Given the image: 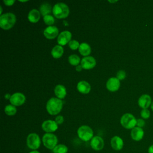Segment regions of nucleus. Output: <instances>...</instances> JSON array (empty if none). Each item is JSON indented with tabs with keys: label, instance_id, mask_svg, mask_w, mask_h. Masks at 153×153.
<instances>
[{
	"label": "nucleus",
	"instance_id": "obj_1",
	"mask_svg": "<svg viewBox=\"0 0 153 153\" xmlns=\"http://www.w3.org/2000/svg\"><path fill=\"white\" fill-rule=\"evenodd\" d=\"M63 108V102L57 97H51L47 102L46 109L51 115H56L60 113Z\"/></svg>",
	"mask_w": 153,
	"mask_h": 153
},
{
	"label": "nucleus",
	"instance_id": "obj_2",
	"mask_svg": "<svg viewBox=\"0 0 153 153\" xmlns=\"http://www.w3.org/2000/svg\"><path fill=\"white\" fill-rule=\"evenodd\" d=\"M16 22V17L12 13H7L0 16V26L4 30H9L13 27Z\"/></svg>",
	"mask_w": 153,
	"mask_h": 153
},
{
	"label": "nucleus",
	"instance_id": "obj_3",
	"mask_svg": "<svg viewBox=\"0 0 153 153\" xmlns=\"http://www.w3.org/2000/svg\"><path fill=\"white\" fill-rule=\"evenodd\" d=\"M53 14L57 19H65L69 14V8L68 6L63 2L56 4L53 7Z\"/></svg>",
	"mask_w": 153,
	"mask_h": 153
},
{
	"label": "nucleus",
	"instance_id": "obj_4",
	"mask_svg": "<svg viewBox=\"0 0 153 153\" xmlns=\"http://www.w3.org/2000/svg\"><path fill=\"white\" fill-rule=\"evenodd\" d=\"M93 131L88 126L82 125L77 130V135L78 137L84 142L90 141L94 137Z\"/></svg>",
	"mask_w": 153,
	"mask_h": 153
},
{
	"label": "nucleus",
	"instance_id": "obj_5",
	"mask_svg": "<svg viewBox=\"0 0 153 153\" xmlns=\"http://www.w3.org/2000/svg\"><path fill=\"white\" fill-rule=\"evenodd\" d=\"M42 140L39 136L36 133H29L26 137V145L28 148L33 150H37L39 148Z\"/></svg>",
	"mask_w": 153,
	"mask_h": 153
},
{
	"label": "nucleus",
	"instance_id": "obj_6",
	"mask_svg": "<svg viewBox=\"0 0 153 153\" xmlns=\"http://www.w3.org/2000/svg\"><path fill=\"white\" fill-rule=\"evenodd\" d=\"M42 142L47 149L53 150L58 145V138L53 133H45L42 137Z\"/></svg>",
	"mask_w": 153,
	"mask_h": 153
},
{
	"label": "nucleus",
	"instance_id": "obj_7",
	"mask_svg": "<svg viewBox=\"0 0 153 153\" xmlns=\"http://www.w3.org/2000/svg\"><path fill=\"white\" fill-rule=\"evenodd\" d=\"M137 120L130 113H126L123 115L120 119L121 126L126 129H132L136 126Z\"/></svg>",
	"mask_w": 153,
	"mask_h": 153
},
{
	"label": "nucleus",
	"instance_id": "obj_8",
	"mask_svg": "<svg viewBox=\"0 0 153 153\" xmlns=\"http://www.w3.org/2000/svg\"><path fill=\"white\" fill-rule=\"evenodd\" d=\"M91 148L96 151H99L103 149L105 146V142L103 139L99 136H94L90 142Z\"/></svg>",
	"mask_w": 153,
	"mask_h": 153
},
{
	"label": "nucleus",
	"instance_id": "obj_9",
	"mask_svg": "<svg viewBox=\"0 0 153 153\" xmlns=\"http://www.w3.org/2000/svg\"><path fill=\"white\" fill-rule=\"evenodd\" d=\"M41 128L45 133H53L57 130L58 125L55 121L48 120L44 121L42 123Z\"/></svg>",
	"mask_w": 153,
	"mask_h": 153
},
{
	"label": "nucleus",
	"instance_id": "obj_10",
	"mask_svg": "<svg viewBox=\"0 0 153 153\" xmlns=\"http://www.w3.org/2000/svg\"><path fill=\"white\" fill-rule=\"evenodd\" d=\"M26 101L25 96L19 92L15 93L13 94L10 99V102L11 105L15 106H19L22 105Z\"/></svg>",
	"mask_w": 153,
	"mask_h": 153
},
{
	"label": "nucleus",
	"instance_id": "obj_11",
	"mask_svg": "<svg viewBox=\"0 0 153 153\" xmlns=\"http://www.w3.org/2000/svg\"><path fill=\"white\" fill-rule=\"evenodd\" d=\"M72 33L68 30H64L60 32L57 36V43L59 45H65L71 41Z\"/></svg>",
	"mask_w": 153,
	"mask_h": 153
},
{
	"label": "nucleus",
	"instance_id": "obj_12",
	"mask_svg": "<svg viewBox=\"0 0 153 153\" xmlns=\"http://www.w3.org/2000/svg\"><path fill=\"white\" fill-rule=\"evenodd\" d=\"M96 65V59L92 56H86L83 57L81 61V65L84 69H93Z\"/></svg>",
	"mask_w": 153,
	"mask_h": 153
},
{
	"label": "nucleus",
	"instance_id": "obj_13",
	"mask_svg": "<svg viewBox=\"0 0 153 153\" xmlns=\"http://www.w3.org/2000/svg\"><path fill=\"white\" fill-rule=\"evenodd\" d=\"M43 34L46 38L53 39L59 36V29L55 26H49L44 29Z\"/></svg>",
	"mask_w": 153,
	"mask_h": 153
},
{
	"label": "nucleus",
	"instance_id": "obj_14",
	"mask_svg": "<svg viewBox=\"0 0 153 153\" xmlns=\"http://www.w3.org/2000/svg\"><path fill=\"white\" fill-rule=\"evenodd\" d=\"M110 145L114 151H119L124 147V141L121 137L118 136H114L111 139Z\"/></svg>",
	"mask_w": 153,
	"mask_h": 153
},
{
	"label": "nucleus",
	"instance_id": "obj_15",
	"mask_svg": "<svg viewBox=\"0 0 153 153\" xmlns=\"http://www.w3.org/2000/svg\"><path fill=\"white\" fill-rule=\"evenodd\" d=\"M106 86L109 91L114 92L120 88V81L117 77H111L108 79Z\"/></svg>",
	"mask_w": 153,
	"mask_h": 153
},
{
	"label": "nucleus",
	"instance_id": "obj_16",
	"mask_svg": "<svg viewBox=\"0 0 153 153\" xmlns=\"http://www.w3.org/2000/svg\"><path fill=\"white\" fill-rule=\"evenodd\" d=\"M152 103V99L149 94H142L138 99V105L142 109H148Z\"/></svg>",
	"mask_w": 153,
	"mask_h": 153
},
{
	"label": "nucleus",
	"instance_id": "obj_17",
	"mask_svg": "<svg viewBox=\"0 0 153 153\" xmlns=\"http://www.w3.org/2000/svg\"><path fill=\"white\" fill-rule=\"evenodd\" d=\"M130 136L131 139L134 141L141 140L144 136V131L142 128L136 126L131 129L130 132Z\"/></svg>",
	"mask_w": 153,
	"mask_h": 153
},
{
	"label": "nucleus",
	"instance_id": "obj_18",
	"mask_svg": "<svg viewBox=\"0 0 153 153\" xmlns=\"http://www.w3.org/2000/svg\"><path fill=\"white\" fill-rule=\"evenodd\" d=\"M76 88L78 91L82 94H87L91 90V86L90 84L84 80H82L78 82Z\"/></svg>",
	"mask_w": 153,
	"mask_h": 153
},
{
	"label": "nucleus",
	"instance_id": "obj_19",
	"mask_svg": "<svg viewBox=\"0 0 153 153\" xmlns=\"http://www.w3.org/2000/svg\"><path fill=\"white\" fill-rule=\"evenodd\" d=\"M41 17V13L37 9L31 10L27 15V19L31 23H36L39 21Z\"/></svg>",
	"mask_w": 153,
	"mask_h": 153
},
{
	"label": "nucleus",
	"instance_id": "obj_20",
	"mask_svg": "<svg viewBox=\"0 0 153 153\" xmlns=\"http://www.w3.org/2000/svg\"><path fill=\"white\" fill-rule=\"evenodd\" d=\"M54 94L58 99H64L66 96V87L61 84L57 85L54 88Z\"/></svg>",
	"mask_w": 153,
	"mask_h": 153
},
{
	"label": "nucleus",
	"instance_id": "obj_21",
	"mask_svg": "<svg viewBox=\"0 0 153 153\" xmlns=\"http://www.w3.org/2000/svg\"><path fill=\"white\" fill-rule=\"evenodd\" d=\"M79 53L83 56H88L91 53V49L90 45L86 42H82L80 44V45L78 48Z\"/></svg>",
	"mask_w": 153,
	"mask_h": 153
},
{
	"label": "nucleus",
	"instance_id": "obj_22",
	"mask_svg": "<svg viewBox=\"0 0 153 153\" xmlns=\"http://www.w3.org/2000/svg\"><path fill=\"white\" fill-rule=\"evenodd\" d=\"M63 52H64V50L62 46L60 45H57L52 48L51 54V56L54 59H59L62 56Z\"/></svg>",
	"mask_w": 153,
	"mask_h": 153
},
{
	"label": "nucleus",
	"instance_id": "obj_23",
	"mask_svg": "<svg viewBox=\"0 0 153 153\" xmlns=\"http://www.w3.org/2000/svg\"><path fill=\"white\" fill-rule=\"evenodd\" d=\"M52 10L53 9L51 5L47 2L42 3L39 8V12L44 17L47 15H49Z\"/></svg>",
	"mask_w": 153,
	"mask_h": 153
},
{
	"label": "nucleus",
	"instance_id": "obj_24",
	"mask_svg": "<svg viewBox=\"0 0 153 153\" xmlns=\"http://www.w3.org/2000/svg\"><path fill=\"white\" fill-rule=\"evenodd\" d=\"M52 151L53 153H68V148L65 144L60 143L57 145Z\"/></svg>",
	"mask_w": 153,
	"mask_h": 153
},
{
	"label": "nucleus",
	"instance_id": "obj_25",
	"mask_svg": "<svg viewBox=\"0 0 153 153\" xmlns=\"http://www.w3.org/2000/svg\"><path fill=\"white\" fill-rule=\"evenodd\" d=\"M5 113L8 116L14 115L17 112V109L15 106L13 105H7L4 108Z\"/></svg>",
	"mask_w": 153,
	"mask_h": 153
},
{
	"label": "nucleus",
	"instance_id": "obj_26",
	"mask_svg": "<svg viewBox=\"0 0 153 153\" xmlns=\"http://www.w3.org/2000/svg\"><path fill=\"white\" fill-rule=\"evenodd\" d=\"M68 61L69 63L73 66H77L81 63V59L76 54H71L68 57Z\"/></svg>",
	"mask_w": 153,
	"mask_h": 153
},
{
	"label": "nucleus",
	"instance_id": "obj_27",
	"mask_svg": "<svg viewBox=\"0 0 153 153\" xmlns=\"http://www.w3.org/2000/svg\"><path fill=\"white\" fill-rule=\"evenodd\" d=\"M43 20H44V23L48 26H53V25L54 23V22H55L54 18L53 17V16L51 15H50V14L44 16L43 17Z\"/></svg>",
	"mask_w": 153,
	"mask_h": 153
},
{
	"label": "nucleus",
	"instance_id": "obj_28",
	"mask_svg": "<svg viewBox=\"0 0 153 153\" xmlns=\"http://www.w3.org/2000/svg\"><path fill=\"white\" fill-rule=\"evenodd\" d=\"M69 48L71 49V50H75L78 48H79V47L80 45V44L79 43V42L76 40H75V39H73V40H71L69 44Z\"/></svg>",
	"mask_w": 153,
	"mask_h": 153
},
{
	"label": "nucleus",
	"instance_id": "obj_29",
	"mask_svg": "<svg viewBox=\"0 0 153 153\" xmlns=\"http://www.w3.org/2000/svg\"><path fill=\"white\" fill-rule=\"evenodd\" d=\"M150 111L148 109H143L140 111V116L143 119H148L150 117Z\"/></svg>",
	"mask_w": 153,
	"mask_h": 153
},
{
	"label": "nucleus",
	"instance_id": "obj_30",
	"mask_svg": "<svg viewBox=\"0 0 153 153\" xmlns=\"http://www.w3.org/2000/svg\"><path fill=\"white\" fill-rule=\"evenodd\" d=\"M117 78L120 81V80H123L124 79L126 76V73L125 72V71L124 70H120L117 72V75H116Z\"/></svg>",
	"mask_w": 153,
	"mask_h": 153
},
{
	"label": "nucleus",
	"instance_id": "obj_31",
	"mask_svg": "<svg viewBox=\"0 0 153 153\" xmlns=\"http://www.w3.org/2000/svg\"><path fill=\"white\" fill-rule=\"evenodd\" d=\"M54 121L57 124V125H60V124H62L63 123L64 118L62 115H57L55 118V120Z\"/></svg>",
	"mask_w": 153,
	"mask_h": 153
},
{
	"label": "nucleus",
	"instance_id": "obj_32",
	"mask_svg": "<svg viewBox=\"0 0 153 153\" xmlns=\"http://www.w3.org/2000/svg\"><path fill=\"white\" fill-rule=\"evenodd\" d=\"M145 124V122L143 118H139L137 120L136 122V126L142 128Z\"/></svg>",
	"mask_w": 153,
	"mask_h": 153
},
{
	"label": "nucleus",
	"instance_id": "obj_33",
	"mask_svg": "<svg viewBox=\"0 0 153 153\" xmlns=\"http://www.w3.org/2000/svg\"><path fill=\"white\" fill-rule=\"evenodd\" d=\"M3 2L7 6H11L15 2V1H14V0H4V1H3Z\"/></svg>",
	"mask_w": 153,
	"mask_h": 153
},
{
	"label": "nucleus",
	"instance_id": "obj_34",
	"mask_svg": "<svg viewBox=\"0 0 153 153\" xmlns=\"http://www.w3.org/2000/svg\"><path fill=\"white\" fill-rule=\"evenodd\" d=\"M82 69V68L81 65H78L76 66V67H75V70L78 72H80Z\"/></svg>",
	"mask_w": 153,
	"mask_h": 153
},
{
	"label": "nucleus",
	"instance_id": "obj_35",
	"mask_svg": "<svg viewBox=\"0 0 153 153\" xmlns=\"http://www.w3.org/2000/svg\"><path fill=\"white\" fill-rule=\"evenodd\" d=\"M148 153H153V144L149 146L148 149Z\"/></svg>",
	"mask_w": 153,
	"mask_h": 153
},
{
	"label": "nucleus",
	"instance_id": "obj_36",
	"mask_svg": "<svg viewBox=\"0 0 153 153\" xmlns=\"http://www.w3.org/2000/svg\"><path fill=\"white\" fill-rule=\"evenodd\" d=\"M11 96V95L10 93H7V94H5L4 97H5L6 99H10Z\"/></svg>",
	"mask_w": 153,
	"mask_h": 153
},
{
	"label": "nucleus",
	"instance_id": "obj_37",
	"mask_svg": "<svg viewBox=\"0 0 153 153\" xmlns=\"http://www.w3.org/2000/svg\"><path fill=\"white\" fill-rule=\"evenodd\" d=\"M29 153H41L39 151H38V150H33L30 151Z\"/></svg>",
	"mask_w": 153,
	"mask_h": 153
},
{
	"label": "nucleus",
	"instance_id": "obj_38",
	"mask_svg": "<svg viewBox=\"0 0 153 153\" xmlns=\"http://www.w3.org/2000/svg\"><path fill=\"white\" fill-rule=\"evenodd\" d=\"M109 3H115L117 2V1H108Z\"/></svg>",
	"mask_w": 153,
	"mask_h": 153
},
{
	"label": "nucleus",
	"instance_id": "obj_39",
	"mask_svg": "<svg viewBox=\"0 0 153 153\" xmlns=\"http://www.w3.org/2000/svg\"><path fill=\"white\" fill-rule=\"evenodd\" d=\"M151 109H152V111H153V102H152V103H151Z\"/></svg>",
	"mask_w": 153,
	"mask_h": 153
},
{
	"label": "nucleus",
	"instance_id": "obj_40",
	"mask_svg": "<svg viewBox=\"0 0 153 153\" xmlns=\"http://www.w3.org/2000/svg\"><path fill=\"white\" fill-rule=\"evenodd\" d=\"M2 7H1V15H2Z\"/></svg>",
	"mask_w": 153,
	"mask_h": 153
},
{
	"label": "nucleus",
	"instance_id": "obj_41",
	"mask_svg": "<svg viewBox=\"0 0 153 153\" xmlns=\"http://www.w3.org/2000/svg\"><path fill=\"white\" fill-rule=\"evenodd\" d=\"M20 1V2H27V1Z\"/></svg>",
	"mask_w": 153,
	"mask_h": 153
}]
</instances>
